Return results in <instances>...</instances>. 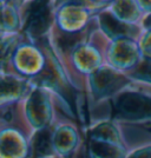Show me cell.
I'll list each match as a JSON object with an SVG mask.
<instances>
[{
  "instance_id": "6da1fadb",
  "label": "cell",
  "mask_w": 151,
  "mask_h": 158,
  "mask_svg": "<svg viewBox=\"0 0 151 158\" xmlns=\"http://www.w3.org/2000/svg\"><path fill=\"white\" fill-rule=\"evenodd\" d=\"M116 113L126 118H142L151 116V99L135 93H125L116 100Z\"/></svg>"
},
{
  "instance_id": "7a4b0ae2",
  "label": "cell",
  "mask_w": 151,
  "mask_h": 158,
  "mask_svg": "<svg viewBox=\"0 0 151 158\" xmlns=\"http://www.w3.org/2000/svg\"><path fill=\"white\" fill-rule=\"evenodd\" d=\"M50 14L44 2H33L30 8V14L27 19L26 30L31 34L39 35L45 32L48 26Z\"/></svg>"
},
{
  "instance_id": "3957f363",
  "label": "cell",
  "mask_w": 151,
  "mask_h": 158,
  "mask_svg": "<svg viewBox=\"0 0 151 158\" xmlns=\"http://www.w3.org/2000/svg\"><path fill=\"white\" fill-rule=\"evenodd\" d=\"M102 24H103V27L105 28L106 32L110 33L111 35H128V34H130L129 27L123 25L122 23H119L118 20H116L109 13L102 14Z\"/></svg>"
},
{
  "instance_id": "277c9868",
  "label": "cell",
  "mask_w": 151,
  "mask_h": 158,
  "mask_svg": "<svg viewBox=\"0 0 151 158\" xmlns=\"http://www.w3.org/2000/svg\"><path fill=\"white\" fill-rule=\"evenodd\" d=\"M36 153L38 156H43L50 152V133L48 131H40L34 142Z\"/></svg>"
},
{
  "instance_id": "5b68a950",
  "label": "cell",
  "mask_w": 151,
  "mask_h": 158,
  "mask_svg": "<svg viewBox=\"0 0 151 158\" xmlns=\"http://www.w3.org/2000/svg\"><path fill=\"white\" fill-rule=\"evenodd\" d=\"M79 39H80L79 34H72V35H66L64 38H60L58 41L61 48H71Z\"/></svg>"
},
{
  "instance_id": "8992f818",
  "label": "cell",
  "mask_w": 151,
  "mask_h": 158,
  "mask_svg": "<svg viewBox=\"0 0 151 158\" xmlns=\"http://www.w3.org/2000/svg\"><path fill=\"white\" fill-rule=\"evenodd\" d=\"M137 76L141 78L151 80V63H144L137 71Z\"/></svg>"
},
{
  "instance_id": "52a82bcc",
  "label": "cell",
  "mask_w": 151,
  "mask_h": 158,
  "mask_svg": "<svg viewBox=\"0 0 151 158\" xmlns=\"http://www.w3.org/2000/svg\"><path fill=\"white\" fill-rule=\"evenodd\" d=\"M93 148H94V151L96 152H99V150L102 149V150H104V148H103V145H98V144H93ZM106 151V150H105ZM102 157H105V158H113L115 157V153H113V150H110V151L107 152H100L99 153Z\"/></svg>"
},
{
  "instance_id": "ba28073f",
  "label": "cell",
  "mask_w": 151,
  "mask_h": 158,
  "mask_svg": "<svg viewBox=\"0 0 151 158\" xmlns=\"http://www.w3.org/2000/svg\"><path fill=\"white\" fill-rule=\"evenodd\" d=\"M131 158H151V149L144 150V151H139L136 155H133Z\"/></svg>"
},
{
  "instance_id": "9c48e42d",
  "label": "cell",
  "mask_w": 151,
  "mask_h": 158,
  "mask_svg": "<svg viewBox=\"0 0 151 158\" xmlns=\"http://www.w3.org/2000/svg\"><path fill=\"white\" fill-rule=\"evenodd\" d=\"M145 25H146L148 27H151V17H149V18H148V20L145 21Z\"/></svg>"
}]
</instances>
